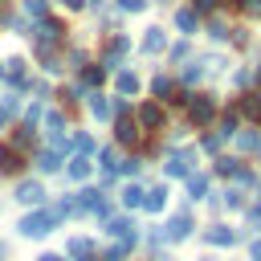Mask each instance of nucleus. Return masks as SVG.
<instances>
[{"label": "nucleus", "mask_w": 261, "mask_h": 261, "mask_svg": "<svg viewBox=\"0 0 261 261\" xmlns=\"http://www.w3.org/2000/svg\"><path fill=\"white\" fill-rule=\"evenodd\" d=\"M106 232H110V237H118L122 245H135V241H139V224H135V220H126V216L106 220Z\"/></svg>", "instance_id": "4"}, {"label": "nucleus", "mask_w": 261, "mask_h": 261, "mask_svg": "<svg viewBox=\"0 0 261 261\" xmlns=\"http://www.w3.org/2000/svg\"><path fill=\"white\" fill-rule=\"evenodd\" d=\"M139 90V77L135 73H118V94H135Z\"/></svg>", "instance_id": "26"}, {"label": "nucleus", "mask_w": 261, "mask_h": 261, "mask_svg": "<svg viewBox=\"0 0 261 261\" xmlns=\"http://www.w3.org/2000/svg\"><path fill=\"white\" fill-rule=\"evenodd\" d=\"M24 8H29V16H41L45 12V0H24Z\"/></svg>", "instance_id": "36"}, {"label": "nucleus", "mask_w": 261, "mask_h": 261, "mask_svg": "<svg viewBox=\"0 0 261 261\" xmlns=\"http://www.w3.org/2000/svg\"><path fill=\"white\" fill-rule=\"evenodd\" d=\"M4 257H8V245H4V241H0V261H4Z\"/></svg>", "instance_id": "46"}, {"label": "nucleus", "mask_w": 261, "mask_h": 261, "mask_svg": "<svg viewBox=\"0 0 261 261\" xmlns=\"http://www.w3.org/2000/svg\"><path fill=\"white\" fill-rule=\"evenodd\" d=\"M4 122H8V110H4V106H0V130H4Z\"/></svg>", "instance_id": "44"}, {"label": "nucleus", "mask_w": 261, "mask_h": 261, "mask_svg": "<svg viewBox=\"0 0 261 261\" xmlns=\"http://www.w3.org/2000/svg\"><path fill=\"white\" fill-rule=\"evenodd\" d=\"M57 208H37V212H29V216H20V237H33V241H41V237H49L53 228H57Z\"/></svg>", "instance_id": "1"}, {"label": "nucleus", "mask_w": 261, "mask_h": 261, "mask_svg": "<svg viewBox=\"0 0 261 261\" xmlns=\"http://www.w3.org/2000/svg\"><path fill=\"white\" fill-rule=\"evenodd\" d=\"M77 147H82V155H86V151H94V139H90V135H77Z\"/></svg>", "instance_id": "37"}, {"label": "nucleus", "mask_w": 261, "mask_h": 261, "mask_svg": "<svg viewBox=\"0 0 261 261\" xmlns=\"http://www.w3.org/2000/svg\"><path fill=\"white\" fill-rule=\"evenodd\" d=\"M237 143L245 151H261V135H249V130H237Z\"/></svg>", "instance_id": "24"}, {"label": "nucleus", "mask_w": 261, "mask_h": 261, "mask_svg": "<svg viewBox=\"0 0 261 261\" xmlns=\"http://www.w3.org/2000/svg\"><path fill=\"white\" fill-rule=\"evenodd\" d=\"M139 122H143L147 130H155V126L163 122V106H159V102H147V106L139 110Z\"/></svg>", "instance_id": "11"}, {"label": "nucleus", "mask_w": 261, "mask_h": 261, "mask_svg": "<svg viewBox=\"0 0 261 261\" xmlns=\"http://www.w3.org/2000/svg\"><path fill=\"white\" fill-rule=\"evenodd\" d=\"M90 114H94L98 122H106V118L114 114V106H110V102H106L102 94H90Z\"/></svg>", "instance_id": "16"}, {"label": "nucleus", "mask_w": 261, "mask_h": 261, "mask_svg": "<svg viewBox=\"0 0 261 261\" xmlns=\"http://www.w3.org/2000/svg\"><path fill=\"white\" fill-rule=\"evenodd\" d=\"M126 49H130V37H114V41L106 45V65H114V61H118Z\"/></svg>", "instance_id": "17"}, {"label": "nucleus", "mask_w": 261, "mask_h": 261, "mask_svg": "<svg viewBox=\"0 0 261 261\" xmlns=\"http://www.w3.org/2000/svg\"><path fill=\"white\" fill-rule=\"evenodd\" d=\"M208 33H212L216 41H228V24H224V20H212V29H208Z\"/></svg>", "instance_id": "31"}, {"label": "nucleus", "mask_w": 261, "mask_h": 261, "mask_svg": "<svg viewBox=\"0 0 261 261\" xmlns=\"http://www.w3.org/2000/svg\"><path fill=\"white\" fill-rule=\"evenodd\" d=\"M163 204H167V184H159V188H151V192L143 196V208H147V212H163Z\"/></svg>", "instance_id": "12"}, {"label": "nucleus", "mask_w": 261, "mask_h": 261, "mask_svg": "<svg viewBox=\"0 0 261 261\" xmlns=\"http://www.w3.org/2000/svg\"><path fill=\"white\" fill-rule=\"evenodd\" d=\"M139 167H143L139 159H122V175H139Z\"/></svg>", "instance_id": "35"}, {"label": "nucleus", "mask_w": 261, "mask_h": 261, "mask_svg": "<svg viewBox=\"0 0 261 261\" xmlns=\"http://www.w3.org/2000/svg\"><path fill=\"white\" fill-rule=\"evenodd\" d=\"M220 143H224V135H208V139H204V147H208V151H216Z\"/></svg>", "instance_id": "38"}, {"label": "nucleus", "mask_w": 261, "mask_h": 261, "mask_svg": "<svg viewBox=\"0 0 261 261\" xmlns=\"http://www.w3.org/2000/svg\"><path fill=\"white\" fill-rule=\"evenodd\" d=\"M29 147H33V126H20L12 135V151H29Z\"/></svg>", "instance_id": "22"}, {"label": "nucleus", "mask_w": 261, "mask_h": 261, "mask_svg": "<svg viewBox=\"0 0 261 261\" xmlns=\"http://www.w3.org/2000/svg\"><path fill=\"white\" fill-rule=\"evenodd\" d=\"M212 114H216V98H212V94H196V98L188 102V118H192L196 126H208Z\"/></svg>", "instance_id": "2"}, {"label": "nucleus", "mask_w": 261, "mask_h": 261, "mask_svg": "<svg viewBox=\"0 0 261 261\" xmlns=\"http://www.w3.org/2000/svg\"><path fill=\"white\" fill-rule=\"evenodd\" d=\"M69 257H73V261H98V257H94V241L73 237V241H69Z\"/></svg>", "instance_id": "10"}, {"label": "nucleus", "mask_w": 261, "mask_h": 261, "mask_svg": "<svg viewBox=\"0 0 261 261\" xmlns=\"http://www.w3.org/2000/svg\"><path fill=\"white\" fill-rule=\"evenodd\" d=\"M204 241H208V245H237L241 232L228 228V224H212V228H204Z\"/></svg>", "instance_id": "7"}, {"label": "nucleus", "mask_w": 261, "mask_h": 261, "mask_svg": "<svg viewBox=\"0 0 261 261\" xmlns=\"http://www.w3.org/2000/svg\"><path fill=\"white\" fill-rule=\"evenodd\" d=\"M220 135L228 139V135H237V110H228L224 118H220Z\"/></svg>", "instance_id": "28"}, {"label": "nucleus", "mask_w": 261, "mask_h": 261, "mask_svg": "<svg viewBox=\"0 0 261 261\" xmlns=\"http://www.w3.org/2000/svg\"><path fill=\"white\" fill-rule=\"evenodd\" d=\"M114 135H118V143H135V139H139V130H135V122L126 118V106H122V102H118V130H114Z\"/></svg>", "instance_id": "9"}, {"label": "nucleus", "mask_w": 261, "mask_h": 261, "mask_svg": "<svg viewBox=\"0 0 261 261\" xmlns=\"http://www.w3.org/2000/svg\"><path fill=\"white\" fill-rule=\"evenodd\" d=\"M253 261H261V237L253 241Z\"/></svg>", "instance_id": "42"}, {"label": "nucleus", "mask_w": 261, "mask_h": 261, "mask_svg": "<svg viewBox=\"0 0 261 261\" xmlns=\"http://www.w3.org/2000/svg\"><path fill=\"white\" fill-rule=\"evenodd\" d=\"M188 237H192V216L188 212H175L167 220V228H163V241H188Z\"/></svg>", "instance_id": "5"}, {"label": "nucleus", "mask_w": 261, "mask_h": 261, "mask_svg": "<svg viewBox=\"0 0 261 261\" xmlns=\"http://www.w3.org/2000/svg\"><path fill=\"white\" fill-rule=\"evenodd\" d=\"M16 200H20V204H33V208H41V204H45V188H41L37 179H20V188H16Z\"/></svg>", "instance_id": "6"}, {"label": "nucleus", "mask_w": 261, "mask_h": 261, "mask_svg": "<svg viewBox=\"0 0 261 261\" xmlns=\"http://www.w3.org/2000/svg\"><path fill=\"white\" fill-rule=\"evenodd\" d=\"M118 8H122V12H143L147 0H118Z\"/></svg>", "instance_id": "32"}, {"label": "nucleus", "mask_w": 261, "mask_h": 261, "mask_svg": "<svg viewBox=\"0 0 261 261\" xmlns=\"http://www.w3.org/2000/svg\"><path fill=\"white\" fill-rule=\"evenodd\" d=\"M224 204H228V208H241L245 200H241V192H237V188H228V192H224Z\"/></svg>", "instance_id": "34"}, {"label": "nucleus", "mask_w": 261, "mask_h": 261, "mask_svg": "<svg viewBox=\"0 0 261 261\" xmlns=\"http://www.w3.org/2000/svg\"><path fill=\"white\" fill-rule=\"evenodd\" d=\"M143 196H147V192H143L139 184H126V188H122V204H126V208H143Z\"/></svg>", "instance_id": "20"}, {"label": "nucleus", "mask_w": 261, "mask_h": 261, "mask_svg": "<svg viewBox=\"0 0 261 261\" xmlns=\"http://www.w3.org/2000/svg\"><path fill=\"white\" fill-rule=\"evenodd\" d=\"M102 171H106V175H114V171H118V155H114V147H106V151H102Z\"/></svg>", "instance_id": "27"}, {"label": "nucleus", "mask_w": 261, "mask_h": 261, "mask_svg": "<svg viewBox=\"0 0 261 261\" xmlns=\"http://www.w3.org/2000/svg\"><path fill=\"white\" fill-rule=\"evenodd\" d=\"M37 118H41V102H33V106L24 110V122H29V126H37Z\"/></svg>", "instance_id": "33"}, {"label": "nucleus", "mask_w": 261, "mask_h": 261, "mask_svg": "<svg viewBox=\"0 0 261 261\" xmlns=\"http://www.w3.org/2000/svg\"><path fill=\"white\" fill-rule=\"evenodd\" d=\"M212 4H216V0H192V8H196V12H208Z\"/></svg>", "instance_id": "39"}, {"label": "nucleus", "mask_w": 261, "mask_h": 261, "mask_svg": "<svg viewBox=\"0 0 261 261\" xmlns=\"http://www.w3.org/2000/svg\"><path fill=\"white\" fill-rule=\"evenodd\" d=\"M4 73H8V82H24V61L20 57H8L4 61Z\"/></svg>", "instance_id": "21"}, {"label": "nucleus", "mask_w": 261, "mask_h": 261, "mask_svg": "<svg viewBox=\"0 0 261 261\" xmlns=\"http://www.w3.org/2000/svg\"><path fill=\"white\" fill-rule=\"evenodd\" d=\"M61 4H65V8H82V0H61Z\"/></svg>", "instance_id": "43"}, {"label": "nucleus", "mask_w": 261, "mask_h": 261, "mask_svg": "<svg viewBox=\"0 0 261 261\" xmlns=\"http://www.w3.org/2000/svg\"><path fill=\"white\" fill-rule=\"evenodd\" d=\"M253 220H257V224H261V204H257V208H253Z\"/></svg>", "instance_id": "45"}, {"label": "nucleus", "mask_w": 261, "mask_h": 261, "mask_svg": "<svg viewBox=\"0 0 261 261\" xmlns=\"http://www.w3.org/2000/svg\"><path fill=\"white\" fill-rule=\"evenodd\" d=\"M175 24H179V29L192 37V33L200 29V12H196V8H184V12H175Z\"/></svg>", "instance_id": "15"}, {"label": "nucleus", "mask_w": 261, "mask_h": 261, "mask_svg": "<svg viewBox=\"0 0 261 261\" xmlns=\"http://www.w3.org/2000/svg\"><path fill=\"white\" fill-rule=\"evenodd\" d=\"M188 196L192 200H204L208 196V175H188Z\"/></svg>", "instance_id": "19"}, {"label": "nucleus", "mask_w": 261, "mask_h": 261, "mask_svg": "<svg viewBox=\"0 0 261 261\" xmlns=\"http://www.w3.org/2000/svg\"><path fill=\"white\" fill-rule=\"evenodd\" d=\"M241 110H245L249 118H261V94H249V98L241 102Z\"/></svg>", "instance_id": "25"}, {"label": "nucleus", "mask_w": 261, "mask_h": 261, "mask_svg": "<svg viewBox=\"0 0 261 261\" xmlns=\"http://www.w3.org/2000/svg\"><path fill=\"white\" fill-rule=\"evenodd\" d=\"M200 77H204V65H196V61H192V65L184 69V82L192 86V82H200Z\"/></svg>", "instance_id": "29"}, {"label": "nucleus", "mask_w": 261, "mask_h": 261, "mask_svg": "<svg viewBox=\"0 0 261 261\" xmlns=\"http://www.w3.org/2000/svg\"><path fill=\"white\" fill-rule=\"evenodd\" d=\"M0 73H4V65H0Z\"/></svg>", "instance_id": "49"}, {"label": "nucleus", "mask_w": 261, "mask_h": 261, "mask_svg": "<svg viewBox=\"0 0 261 261\" xmlns=\"http://www.w3.org/2000/svg\"><path fill=\"white\" fill-rule=\"evenodd\" d=\"M163 49H167V33H163V29H147V33H143V53L155 57V53H163Z\"/></svg>", "instance_id": "8"}, {"label": "nucleus", "mask_w": 261, "mask_h": 261, "mask_svg": "<svg viewBox=\"0 0 261 261\" xmlns=\"http://www.w3.org/2000/svg\"><path fill=\"white\" fill-rule=\"evenodd\" d=\"M65 175H69V179H77V184H82V179H90V159H86V155H73V159H69V167H65Z\"/></svg>", "instance_id": "14"}, {"label": "nucleus", "mask_w": 261, "mask_h": 261, "mask_svg": "<svg viewBox=\"0 0 261 261\" xmlns=\"http://www.w3.org/2000/svg\"><path fill=\"white\" fill-rule=\"evenodd\" d=\"M151 90H155V94H159V98H167V94H171V82H167V77H163V73H159V77H155V82H151Z\"/></svg>", "instance_id": "30"}, {"label": "nucleus", "mask_w": 261, "mask_h": 261, "mask_svg": "<svg viewBox=\"0 0 261 261\" xmlns=\"http://www.w3.org/2000/svg\"><path fill=\"white\" fill-rule=\"evenodd\" d=\"M8 171H20V155L12 147H0V175H8Z\"/></svg>", "instance_id": "18"}, {"label": "nucleus", "mask_w": 261, "mask_h": 261, "mask_svg": "<svg viewBox=\"0 0 261 261\" xmlns=\"http://www.w3.org/2000/svg\"><path fill=\"white\" fill-rule=\"evenodd\" d=\"M155 261H171V257H155Z\"/></svg>", "instance_id": "48"}, {"label": "nucleus", "mask_w": 261, "mask_h": 261, "mask_svg": "<svg viewBox=\"0 0 261 261\" xmlns=\"http://www.w3.org/2000/svg\"><path fill=\"white\" fill-rule=\"evenodd\" d=\"M37 261H65V257H61V253H41Z\"/></svg>", "instance_id": "41"}, {"label": "nucleus", "mask_w": 261, "mask_h": 261, "mask_svg": "<svg viewBox=\"0 0 261 261\" xmlns=\"http://www.w3.org/2000/svg\"><path fill=\"white\" fill-rule=\"evenodd\" d=\"M37 41H41V49L57 45V41H61V24H57V20H45V24H41V33H37Z\"/></svg>", "instance_id": "13"}, {"label": "nucleus", "mask_w": 261, "mask_h": 261, "mask_svg": "<svg viewBox=\"0 0 261 261\" xmlns=\"http://www.w3.org/2000/svg\"><path fill=\"white\" fill-rule=\"evenodd\" d=\"M192 159H196V151H192V147H188V151H167L163 171H167V175H192Z\"/></svg>", "instance_id": "3"}, {"label": "nucleus", "mask_w": 261, "mask_h": 261, "mask_svg": "<svg viewBox=\"0 0 261 261\" xmlns=\"http://www.w3.org/2000/svg\"><path fill=\"white\" fill-rule=\"evenodd\" d=\"M245 8H249L253 16H261V0H245Z\"/></svg>", "instance_id": "40"}, {"label": "nucleus", "mask_w": 261, "mask_h": 261, "mask_svg": "<svg viewBox=\"0 0 261 261\" xmlns=\"http://www.w3.org/2000/svg\"><path fill=\"white\" fill-rule=\"evenodd\" d=\"M253 77H257V82H261V65H257V73H253Z\"/></svg>", "instance_id": "47"}, {"label": "nucleus", "mask_w": 261, "mask_h": 261, "mask_svg": "<svg viewBox=\"0 0 261 261\" xmlns=\"http://www.w3.org/2000/svg\"><path fill=\"white\" fill-rule=\"evenodd\" d=\"M37 167H41V171H57V167H61L57 151H41V155H37Z\"/></svg>", "instance_id": "23"}]
</instances>
